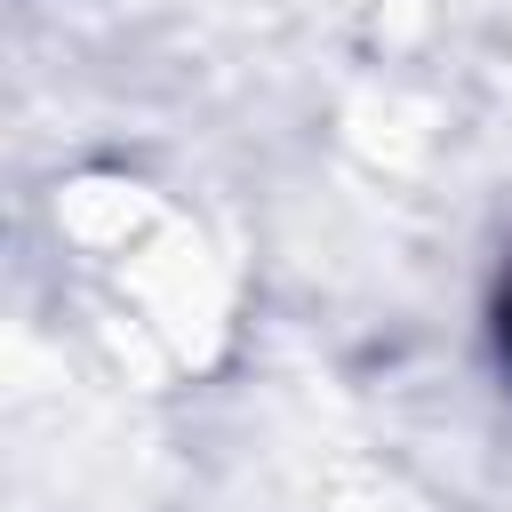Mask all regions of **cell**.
I'll return each mask as SVG.
<instances>
[{
	"label": "cell",
	"instance_id": "1",
	"mask_svg": "<svg viewBox=\"0 0 512 512\" xmlns=\"http://www.w3.org/2000/svg\"><path fill=\"white\" fill-rule=\"evenodd\" d=\"M488 328H496V360H504V376H512V272L496 280V304H488Z\"/></svg>",
	"mask_w": 512,
	"mask_h": 512
}]
</instances>
